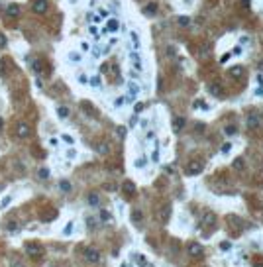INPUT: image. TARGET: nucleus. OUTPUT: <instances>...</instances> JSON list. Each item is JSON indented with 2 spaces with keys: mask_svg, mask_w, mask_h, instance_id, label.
Listing matches in <instances>:
<instances>
[{
  "mask_svg": "<svg viewBox=\"0 0 263 267\" xmlns=\"http://www.w3.org/2000/svg\"><path fill=\"white\" fill-rule=\"evenodd\" d=\"M86 200H89L90 206H98V204H100V197H98V194H94V193H90Z\"/></svg>",
  "mask_w": 263,
  "mask_h": 267,
  "instance_id": "1a4fd4ad",
  "label": "nucleus"
},
{
  "mask_svg": "<svg viewBox=\"0 0 263 267\" xmlns=\"http://www.w3.org/2000/svg\"><path fill=\"white\" fill-rule=\"evenodd\" d=\"M132 220H133L136 224H140L141 220H143V214H141V210H133V212H132Z\"/></svg>",
  "mask_w": 263,
  "mask_h": 267,
  "instance_id": "4468645a",
  "label": "nucleus"
},
{
  "mask_svg": "<svg viewBox=\"0 0 263 267\" xmlns=\"http://www.w3.org/2000/svg\"><path fill=\"white\" fill-rule=\"evenodd\" d=\"M32 67H33V71H37V73H39V71L43 69V67H41V63H39V61H33V63H32Z\"/></svg>",
  "mask_w": 263,
  "mask_h": 267,
  "instance_id": "c756f323",
  "label": "nucleus"
},
{
  "mask_svg": "<svg viewBox=\"0 0 263 267\" xmlns=\"http://www.w3.org/2000/svg\"><path fill=\"white\" fill-rule=\"evenodd\" d=\"M0 189H2V187H0Z\"/></svg>",
  "mask_w": 263,
  "mask_h": 267,
  "instance_id": "8fccbe9b",
  "label": "nucleus"
},
{
  "mask_svg": "<svg viewBox=\"0 0 263 267\" xmlns=\"http://www.w3.org/2000/svg\"><path fill=\"white\" fill-rule=\"evenodd\" d=\"M20 14V6L18 4H10L8 6V16H18Z\"/></svg>",
  "mask_w": 263,
  "mask_h": 267,
  "instance_id": "ddd939ff",
  "label": "nucleus"
},
{
  "mask_svg": "<svg viewBox=\"0 0 263 267\" xmlns=\"http://www.w3.org/2000/svg\"><path fill=\"white\" fill-rule=\"evenodd\" d=\"M59 187H61V191H63V193H69V191H71V183H69V181H61Z\"/></svg>",
  "mask_w": 263,
  "mask_h": 267,
  "instance_id": "b1692460",
  "label": "nucleus"
},
{
  "mask_svg": "<svg viewBox=\"0 0 263 267\" xmlns=\"http://www.w3.org/2000/svg\"><path fill=\"white\" fill-rule=\"evenodd\" d=\"M255 267H263V265H255Z\"/></svg>",
  "mask_w": 263,
  "mask_h": 267,
  "instance_id": "49530a36",
  "label": "nucleus"
},
{
  "mask_svg": "<svg viewBox=\"0 0 263 267\" xmlns=\"http://www.w3.org/2000/svg\"><path fill=\"white\" fill-rule=\"evenodd\" d=\"M241 6H244V8H249V0H241Z\"/></svg>",
  "mask_w": 263,
  "mask_h": 267,
  "instance_id": "c03bdc74",
  "label": "nucleus"
},
{
  "mask_svg": "<svg viewBox=\"0 0 263 267\" xmlns=\"http://www.w3.org/2000/svg\"><path fill=\"white\" fill-rule=\"evenodd\" d=\"M100 220H102V222H110L112 220V214L108 210H100Z\"/></svg>",
  "mask_w": 263,
  "mask_h": 267,
  "instance_id": "f3484780",
  "label": "nucleus"
},
{
  "mask_svg": "<svg viewBox=\"0 0 263 267\" xmlns=\"http://www.w3.org/2000/svg\"><path fill=\"white\" fill-rule=\"evenodd\" d=\"M255 94H261V96H263V85L259 86V89H255Z\"/></svg>",
  "mask_w": 263,
  "mask_h": 267,
  "instance_id": "37998d69",
  "label": "nucleus"
},
{
  "mask_svg": "<svg viewBox=\"0 0 263 267\" xmlns=\"http://www.w3.org/2000/svg\"><path fill=\"white\" fill-rule=\"evenodd\" d=\"M63 141H65V144H69V145H73V144H75L71 136H63Z\"/></svg>",
  "mask_w": 263,
  "mask_h": 267,
  "instance_id": "f704fd0d",
  "label": "nucleus"
},
{
  "mask_svg": "<svg viewBox=\"0 0 263 267\" xmlns=\"http://www.w3.org/2000/svg\"><path fill=\"white\" fill-rule=\"evenodd\" d=\"M28 253H30V255H39V253H41V248H39V245L28 244Z\"/></svg>",
  "mask_w": 263,
  "mask_h": 267,
  "instance_id": "9b49d317",
  "label": "nucleus"
},
{
  "mask_svg": "<svg viewBox=\"0 0 263 267\" xmlns=\"http://www.w3.org/2000/svg\"><path fill=\"white\" fill-rule=\"evenodd\" d=\"M8 43V39H6V35H4L2 32H0V47H4V45Z\"/></svg>",
  "mask_w": 263,
  "mask_h": 267,
  "instance_id": "2f4dec72",
  "label": "nucleus"
},
{
  "mask_svg": "<svg viewBox=\"0 0 263 267\" xmlns=\"http://www.w3.org/2000/svg\"><path fill=\"white\" fill-rule=\"evenodd\" d=\"M136 165H137V167H143V165H145V159H137Z\"/></svg>",
  "mask_w": 263,
  "mask_h": 267,
  "instance_id": "ea45409f",
  "label": "nucleus"
},
{
  "mask_svg": "<svg viewBox=\"0 0 263 267\" xmlns=\"http://www.w3.org/2000/svg\"><path fill=\"white\" fill-rule=\"evenodd\" d=\"M167 55H169V57H175V55H177V49H175V45H167Z\"/></svg>",
  "mask_w": 263,
  "mask_h": 267,
  "instance_id": "393cba45",
  "label": "nucleus"
},
{
  "mask_svg": "<svg viewBox=\"0 0 263 267\" xmlns=\"http://www.w3.org/2000/svg\"><path fill=\"white\" fill-rule=\"evenodd\" d=\"M30 136V126H28L26 122H20L18 126H16V137H20V140H24V137Z\"/></svg>",
  "mask_w": 263,
  "mask_h": 267,
  "instance_id": "f03ea898",
  "label": "nucleus"
},
{
  "mask_svg": "<svg viewBox=\"0 0 263 267\" xmlns=\"http://www.w3.org/2000/svg\"><path fill=\"white\" fill-rule=\"evenodd\" d=\"M169 214H171V206H169V204H165V208H161V218L167 220V218H169Z\"/></svg>",
  "mask_w": 263,
  "mask_h": 267,
  "instance_id": "5701e85b",
  "label": "nucleus"
},
{
  "mask_svg": "<svg viewBox=\"0 0 263 267\" xmlns=\"http://www.w3.org/2000/svg\"><path fill=\"white\" fill-rule=\"evenodd\" d=\"M224 132H226V134H236V128H234V126H228Z\"/></svg>",
  "mask_w": 263,
  "mask_h": 267,
  "instance_id": "4c0bfd02",
  "label": "nucleus"
},
{
  "mask_svg": "<svg viewBox=\"0 0 263 267\" xmlns=\"http://www.w3.org/2000/svg\"><path fill=\"white\" fill-rule=\"evenodd\" d=\"M32 10L35 12V14H43V12H47V0H35L32 6Z\"/></svg>",
  "mask_w": 263,
  "mask_h": 267,
  "instance_id": "7ed1b4c3",
  "label": "nucleus"
},
{
  "mask_svg": "<svg viewBox=\"0 0 263 267\" xmlns=\"http://www.w3.org/2000/svg\"><path fill=\"white\" fill-rule=\"evenodd\" d=\"M118 28H120L118 20H110V22H108V28H106V30H108V32H118Z\"/></svg>",
  "mask_w": 263,
  "mask_h": 267,
  "instance_id": "2eb2a0df",
  "label": "nucleus"
},
{
  "mask_svg": "<svg viewBox=\"0 0 263 267\" xmlns=\"http://www.w3.org/2000/svg\"><path fill=\"white\" fill-rule=\"evenodd\" d=\"M71 59H73V61H81V55H77V53H71Z\"/></svg>",
  "mask_w": 263,
  "mask_h": 267,
  "instance_id": "58836bf2",
  "label": "nucleus"
},
{
  "mask_svg": "<svg viewBox=\"0 0 263 267\" xmlns=\"http://www.w3.org/2000/svg\"><path fill=\"white\" fill-rule=\"evenodd\" d=\"M244 167V159H236L234 161V169H241Z\"/></svg>",
  "mask_w": 263,
  "mask_h": 267,
  "instance_id": "c85d7f7f",
  "label": "nucleus"
},
{
  "mask_svg": "<svg viewBox=\"0 0 263 267\" xmlns=\"http://www.w3.org/2000/svg\"><path fill=\"white\" fill-rule=\"evenodd\" d=\"M130 61H132V65L136 67L137 71H141V67H143V65H141V59H140L137 53H130Z\"/></svg>",
  "mask_w": 263,
  "mask_h": 267,
  "instance_id": "0eeeda50",
  "label": "nucleus"
},
{
  "mask_svg": "<svg viewBox=\"0 0 263 267\" xmlns=\"http://www.w3.org/2000/svg\"><path fill=\"white\" fill-rule=\"evenodd\" d=\"M141 12H143L145 16H155V14H157V4H155V2L145 4V6L141 8Z\"/></svg>",
  "mask_w": 263,
  "mask_h": 267,
  "instance_id": "423d86ee",
  "label": "nucleus"
},
{
  "mask_svg": "<svg viewBox=\"0 0 263 267\" xmlns=\"http://www.w3.org/2000/svg\"><path fill=\"white\" fill-rule=\"evenodd\" d=\"M261 118H263V112H261Z\"/></svg>",
  "mask_w": 263,
  "mask_h": 267,
  "instance_id": "09e8293b",
  "label": "nucleus"
},
{
  "mask_svg": "<svg viewBox=\"0 0 263 267\" xmlns=\"http://www.w3.org/2000/svg\"><path fill=\"white\" fill-rule=\"evenodd\" d=\"M130 37H132V41H133V49H140V37H137V33L136 32H130Z\"/></svg>",
  "mask_w": 263,
  "mask_h": 267,
  "instance_id": "6ab92c4d",
  "label": "nucleus"
},
{
  "mask_svg": "<svg viewBox=\"0 0 263 267\" xmlns=\"http://www.w3.org/2000/svg\"><path fill=\"white\" fill-rule=\"evenodd\" d=\"M128 89H130V94H132V96H136V94L140 93V86H137L136 83H128Z\"/></svg>",
  "mask_w": 263,
  "mask_h": 267,
  "instance_id": "a211bd4d",
  "label": "nucleus"
},
{
  "mask_svg": "<svg viewBox=\"0 0 263 267\" xmlns=\"http://www.w3.org/2000/svg\"><path fill=\"white\" fill-rule=\"evenodd\" d=\"M85 257H86V261H89V263H98V261H100V253L96 252V249H86V252H85Z\"/></svg>",
  "mask_w": 263,
  "mask_h": 267,
  "instance_id": "20e7f679",
  "label": "nucleus"
},
{
  "mask_svg": "<svg viewBox=\"0 0 263 267\" xmlns=\"http://www.w3.org/2000/svg\"><path fill=\"white\" fill-rule=\"evenodd\" d=\"M183 126H185V118H175V128H177V130H181Z\"/></svg>",
  "mask_w": 263,
  "mask_h": 267,
  "instance_id": "a878e982",
  "label": "nucleus"
},
{
  "mask_svg": "<svg viewBox=\"0 0 263 267\" xmlns=\"http://www.w3.org/2000/svg\"><path fill=\"white\" fill-rule=\"evenodd\" d=\"M57 114H59V118H67V116H69V108H67V106H59V108H57Z\"/></svg>",
  "mask_w": 263,
  "mask_h": 267,
  "instance_id": "aec40b11",
  "label": "nucleus"
},
{
  "mask_svg": "<svg viewBox=\"0 0 263 267\" xmlns=\"http://www.w3.org/2000/svg\"><path fill=\"white\" fill-rule=\"evenodd\" d=\"M116 132H118V137H120V140H124V137H126V128H124V126H118V130H116Z\"/></svg>",
  "mask_w": 263,
  "mask_h": 267,
  "instance_id": "bb28decb",
  "label": "nucleus"
},
{
  "mask_svg": "<svg viewBox=\"0 0 263 267\" xmlns=\"http://www.w3.org/2000/svg\"><path fill=\"white\" fill-rule=\"evenodd\" d=\"M8 204H10V197H6V198L2 200V206H8Z\"/></svg>",
  "mask_w": 263,
  "mask_h": 267,
  "instance_id": "a19ab883",
  "label": "nucleus"
},
{
  "mask_svg": "<svg viewBox=\"0 0 263 267\" xmlns=\"http://www.w3.org/2000/svg\"><path fill=\"white\" fill-rule=\"evenodd\" d=\"M230 149H232V145H230V144H224V145H222V153H228Z\"/></svg>",
  "mask_w": 263,
  "mask_h": 267,
  "instance_id": "c9c22d12",
  "label": "nucleus"
},
{
  "mask_svg": "<svg viewBox=\"0 0 263 267\" xmlns=\"http://www.w3.org/2000/svg\"><path fill=\"white\" fill-rule=\"evenodd\" d=\"M208 93H210L212 96L220 98V96H222V86H220L218 83H210V85H208Z\"/></svg>",
  "mask_w": 263,
  "mask_h": 267,
  "instance_id": "39448f33",
  "label": "nucleus"
},
{
  "mask_svg": "<svg viewBox=\"0 0 263 267\" xmlns=\"http://www.w3.org/2000/svg\"><path fill=\"white\" fill-rule=\"evenodd\" d=\"M96 151H98V153H102V155H106V153L110 151V147H108L106 141H100V144L96 145Z\"/></svg>",
  "mask_w": 263,
  "mask_h": 267,
  "instance_id": "9d476101",
  "label": "nucleus"
},
{
  "mask_svg": "<svg viewBox=\"0 0 263 267\" xmlns=\"http://www.w3.org/2000/svg\"><path fill=\"white\" fill-rule=\"evenodd\" d=\"M141 110H143V104H136V110H133V112H136V114H140Z\"/></svg>",
  "mask_w": 263,
  "mask_h": 267,
  "instance_id": "e433bc0d",
  "label": "nucleus"
},
{
  "mask_svg": "<svg viewBox=\"0 0 263 267\" xmlns=\"http://www.w3.org/2000/svg\"><path fill=\"white\" fill-rule=\"evenodd\" d=\"M177 24H179V26H189V24H191L189 16H179V18H177Z\"/></svg>",
  "mask_w": 263,
  "mask_h": 267,
  "instance_id": "412c9836",
  "label": "nucleus"
},
{
  "mask_svg": "<svg viewBox=\"0 0 263 267\" xmlns=\"http://www.w3.org/2000/svg\"><path fill=\"white\" fill-rule=\"evenodd\" d=\"M90 85H93V86H100V77H93V79H90Z\"/></svg>",
  "mask_w": 263,
  "mask_h": 267,
  "instance_id": "473e14b6",
  "label": "nucleus"
},
{
  "mask_svg": "<svg viewBox=\"0 0 263 267\" xmlns=\"http://www.w3.org/2000/svg\"><path fill=\"white\" fill-rule=\"evenodd\" d=\"M49 177V169H39V179H47Z\"/></svg>",
  "mask_w": 263,
  "mask_h": 267,
  "instance_id": "cd10ccee",
  "label": "nucleus"
},
{
  "mask_svg": "<svg viewBox=\"0 0 263 267\" xmlns=\"http://www.w3.org/2000/svg\"><path fill=\"white\" fill-rule=\"evenodd\" d=\"M124 191H126L128 194H133V191H136L133 183H132V181H126V183H124Z\"/></svg>",
  "mask_w": 263,
  "mask_h": 267,
  "instance_id": "dca6fc26",
  "label": "nucleus"
},
{
  "mask_svg": "<svg viewBox=\"0 0 263 267\" xmlns=\"http://www.w3.org/2000/svg\"><path fill=\"white\" fill-rule=\"evenodd\" d=\"M6 61H0V75H6Z\"/></svg>",
  "mask_w": 263,
  "mask_h": 267,
  "instance_id": "7c9ffc66",
  "label": "nucleus"
},
{
  "mask_svg": "<svg viewBox=\"0 0 263 267\" xmlns=\"http://www.w3.org/2000/svg\"><path fill=\"white\" fill-rule=\"evenodd\" d=\"M228 73H230L232 77H240V75L244 73V69H241V67H232V69L228 71Z\"/></svg>",
  "mask_w": 263,
  "mask_h": 267,
  "instance_id": "4be33fe9",
  "label": "nucleus"
},
{
  "mask_svg": "<svg viewBox=\"0 0 263 267\" xmlns=\"http://www.w3.org/2000/svg\"><path fill=\"white\" fill-rule=\"evenodd\" d=\"M259 126V118L255 114H249L248 116V128H257Z\"/></svg>",
  "mask_w": 263,
  "mask_h": 267,
  "instance_id": "6e6552de",
  "label": "nucleus"
},
{
  "mask_svg": "<svg viewBox=\"0 0 263 267\" xmlns=\"http://www.w3.org/2000/svg\"><path fill=\"white\" fill-rule=\"evenodd\" d=\"M220 248L226 252V249H230V248H232V244H230V242H222V244H220Z\"/></svg>",
  "mask_w": 263,
  "mask_h": 267,
  "instance_id": "72a5a7b5",
  "label": "nucleus"
},
{
  "mask_svg": "<svg viewBox=\"0 0 263 267\" xmlns=\"http://www.w3.org/2000/svg\"><path fill=\"white\" fill-rule=\"evenodd\" d=\"M0 126H2V120H0Z\"/></svg>",
  "mask_w": 263,
  "mask_h": 267,
  "instance_id": "de8ad7c7",
  "label": "nucleus"
},
{
  "mask_svg": "<svg viewBox=\"0 0 263 267\" xmlns=\"http://www.w3.org/2000/svg\"><path fill=\"white\" fill-rule=\"evenodd\" d=\"M14 267H22V263H20V261H14Z\"/></svg>",
  "mask_w": 263,
  "mask_h": 267,
  "instance_id": "a18cd8bd",
  "label": "nucleus"
},
{
  "mask_svg": "<svg viewBox=\"0 0 263 267\" xmlns=\"http://www.w3.org/2000/svg\"><path fill=\"white\" fill-rule=\"evenodd\" d=\"M189 252H191V255H200L202 248H200L198 244H191V245H189Z\"/></svg>",
  "mask_w": 263,
  "mask_h": 267,
  "instance_id": "f8f14e48",
  "label": "nucleus"
},
{
  "mask_svg": "<svg viewBox=\"0 0 263 267\" xmlns=\"http://www.w3.org/2000/svg\"><path fill=\"white\" fill-rule=\"evenodd\" d=\"M90 33H93V35H98V30L94 26H90Z\"/></svg>",
  "mask_w": 263,
  "mask_h": 267,
  "instance_id": "79ce46f5",
  "label": "nucleus"
},
{
  "mask_svg": "<svg viewBox=\"0 0 263 267\" xmlns=\"http://www.w3.org/2000/svg\"><path fill=\"white\" fill-rule=\"evenodd\" d=\"M202 169H204V163L200 159L191 161V163L187 165V175H198V173H202Z\"/></svg>",
  "mask_w": 263,
  "mask_h": 267,
  "instance_id": "f257e3e1",
  "label": "nucleus"
}]
</instances>
